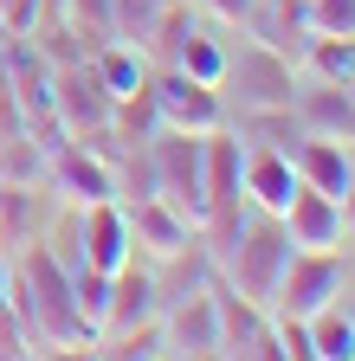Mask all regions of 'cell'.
Listing matches in <instances>:
<instances>
[{
  "mask_svg": "<svg viewBox=\"0 0 355 361\" xmlns=\"http://www.w3.org/2000/svg\"><path fill=\"white\" fill-rule=\"evenodd\" d=\"M291 168H297V188H317L330 200H349L355 149L336 142V135H297V142H291Z\"/></svg>",
  "mask_w": 355,
  "mask_h": 361,
  "instance_id": "11",
  "label": "cell"
},
{
  "mask_svg": "<svg viewBox=\"0 0 355 361\" xmlns=\"http://www.w3.org/2000/svg\"><path fill=\"white\" fill-rule=\"evenodd\" d=\"M136 258V239H129V213L116 200H97V207H78V264L104 271V278H116V271Z\"/></svg>",
  "mask_w": 355,
  "mask_h": 361,
  "instance_id": "6",
  "label": "cell"
},
{
  "mask_svg": "<svg viewBox=\"0 0 355 361\" xmlns=\"http://www.w3.org/2000/svg\"><path fill=\"white\" fill-rule=\"evenodd\" d=\"M297 71L310 84H349L355 78V32H310Z\"/></svg>",
  "mask_w": 355,
  "mask_h": 361,
  "instance_id": "20",
  "label": "cell"
},
{
  "mask_svg": "<svg viewBox=\"0 0 355 361\" xmlns=\"http://www.w3.org/2000/svg\"><path fill=\"white\" fill-rule=\"evenodd\" d=\"M149 194H162L174 213H188L194 226H207V161H200V135L188 129H162L149 142Z\"/></svg>",
  "mask_w": 355,
  "mask_h": 361,
  "instance_id": "2",
  "label": "cell"
},
{
  "mask_svg": "<svg viewBox=\"0 0 355 361\" xmlns=\"http://www.w3.org/2000/svg\"><path fill=\"white\" fill-rule=\"evenodd\" d=\"M162 316V284L155 271H143L136 258H129L116 278H110V310H104V329L97 336H123V329H143Z\"/></svg>",
  "mask_w": 355,
  "mask_h": 361,
  "instance_id": "14",
  "label": "cell"
},
{
  "mask_svg": "<svg viewBox=\"0 0 355 361\" xmlns=\"http://www.w3.org/2000/svg\"><path fill=\"white\" fill-rule=\"evenodd\" d=\"M200 161H207V226L213 219H233L246 200H239V161H246V149H239V135L233 129H213V135H200Z\"/></svg>",
  "mask_w": 355,
  "mask_h": 361,
  "instance_id": "16",
  "label": "cell"
},
{
  "mask_svg": "<svg viewBox=\"0 0 355 361\" xmlns=\"http://www.w3.org/2000/svg\"><path fill=\"white\" fill-rule=\"evenodd\" d=\"M168 65L174 71H181V78H194V84H213L219 90V78H227V45H219L213 32H181V39H174L168 45Z\"/></svg>",
  "mask_w": 355,
  "mask_h": 361,
  "instance_id": "21",
  "label": "cell"
},
{
  "mask_svg": "<svg viewBox=\"0 0 355 361\" xmlns=\"http://www.w3.org/2000/svg\"><path fill=\"white\" fill-rule=\"evenodd\" d=\"M200 7H207L213 20H227V26H239V20L252 13V0H200Z\"/></svg>",
  "mask_w": 355,
  "mask_h": 361,
  "instance_id": "26",
  "label": "cell"
},
{
  "mask_svg": "<svg viewBox=\"0 0 355 361\" xmlns=\"http://www.w3.org/2000/svg\"><path fill=\"white\" fill-rule=\"evenodd\" d=\"M291 194H297L291 149H265V142L246 149V161H239V200H246L252 213H284Z\"/></svg>",
  "mask_w": 355,
  "mask_h": 361,
  "instance_id": "13",
  "label": "cell"
},
{
  "mask_svg": "<svg viewBox=\"0 0 355 361\" xmlns=\"http://www.w3.org/2000/svg\"><path fill=\"white\" fill-rule=\"evenodd\" d=\"M278 219H284V233H291V245H297V252H336V245H342V233H349L342 200H330V194H317V188H297V194H291V207H284Z\"/></svg>",
  "mask_w": 355,
  "mask_h": 361,
  "instance_id": "12",
  "label": "cell"
},
{
  "mask_svg": "<svg viewBox=\"0 0 355 361\" xmlns=\"http://www.w3.org/2000/svg\"><path fill=\"white\" fill-rule=\"evenodd\" d=\"M291 252H297V245H291V233H284V219H278V213H252V207L227 226V239H219V258H227L233 290L252 297V303H272Z\"/></svg>",
  "mask_w": 355,
  "mask_h": 361,
  "instance_id": "1",
  "label": "cell"
},
{
  "mask_svg": "<svg viewBox=\"0 0 355 361\" xmlns=\"http://www.w3.org/2000/svg\"><path fill=\"white\" fill-rule=\"evenodd\" d=\"M155 323H162L168 355H219V310H213V290L181 297L168 316H155Z\"/></svg>",
  "mask_w": 355,
  "mask_h": 361,
  "instance_id": "15",
  "label": "cell"
},
{
  "mask_svg": "<svg viewBox=\"0 0 355 361\" xmlns=\"http://www.w3.org/2000/svg\"><path fill=\"white\" fill-rule=\"evenodd\" d=\"M52 97H59V129L65 135H110L116 129V104H110V90L97 84L91 59H84L78 71H59Z\"/></svg>",
  "mask_w": 355,
  "mask_h": 361,
  "instance_id": "7",
  "label": "cell"
},
{
  "mask_svg": "<svg viewBox=\"0 0 355 361\" xmlns=\"http://www.w3.org/2000/svg\"><path fill=\"white\" fill-rule=\"evenodd\" d=\"M0 45H7V26H0Z\"/></svg>",
  "mask_w": 355,
  "mask_h": 361,
  "instance_id": "30",
  "label": "cell"
},
{
  "mask_svg": "<svg viewBox=\"0 0 355 361\" xmlns=\"http://www.w3.org/2000/svg\"><path fill=\"white\" fill-rule=\"evenodd\" d=\"M91 71H97V84L110 90V104L136 97V90H149V59H143L129 39H104L97 52H91Z\"/></svg>",
  "mask_w": 355,
  "mask_h": 361,
  "instance_id": "19",
  "label": "cell"
},
{
  "mask_svg": "<svg viewBox=\"0 0 355 361\" xmlns=\"http://www.w3.org/2000/svg\"><path fill=\"white\" fill-rule=\"evenodd\" d=\"M59 13H65V39L84 45V59H91L104 39H116V13H110V0H65Z\"/></svg>",
  "mask_w": 355,
  "mask_h": 361,
  "instance_id": "22",
  "label": "cell"
},
{
  "mask_svg": "<svg viewBox=\"0 0 355 361\" xmlns=\"http://www.w3.org/2000/svg\"><path fill=\"white\" fill-rule=\"evenodd\" d=\"M149 104H155V123H162V129H188V135L227 129V104H219V90L181 78L174 65H168L162 78H149Z\"/></svg>",
  "mask_w": 355,
  "mask_h": 361,
  "instance_id": "5",
  "label": "cell"
},
{
  "mask_svg": "<svg viewBox=\"0 0 355 361\" xmlns=\"http://www.w3.org/2000/svg\"><path fill=\"white\" fill-rule=\"evenodd\" d=\"M129 213V239H136V252H149V258H188L194 245H200V226L188 219V213H174L162 194H143L136 207H123Z\"/></svg>",
  "mask_w": 355,
  "mask_h": 361,
  "instance_id": "8",
  "label": "cell"
},
{
  "mask_svg": "<svg viewBox=\"0 0 355 361\" xmlns=\"http://www.w3.org/2000/svg\"><path fill=\"white\" fill-rule=\"evenodd\" d=\"M213 310H219V355H239V361H258V355H278L272 342V310L239 297V290H213Z\"/></svg>",
  "mask_w": 355,
  "mask_h": 361,
  "instance_id": "10",
  "label": "cell"
},
{
  "mask_svg": "<svg viewBox=\"0 0 355 361\" xmlns=\"http://www.w3.org/2000/svg\"><path fill=\"white\" fill-rule=\"evenodd\" d=\"M342 213H349V226H355V180H349V200H342Z\"/></svg>",
  "mask_w": 355,
  "mask_h": 361,
  "instance_id": "29",
  "label": "cell"
},
{
  "mask_svg": "<svg viewBox=\"0 0 355 361\" xmlns=\"http://www.w3.org/2000/svg\"><path fill=\"white\" fill-rule=\"evenodd\" d=\"M0 97H7V45H0Z\"/></svg>",
  "mask_w": 355,
  "mask_h": 361,
  "instance_id": "28",
  "label": "cell"
},
{
  "mask_svg": "<svg viewBox=\"0 0 355 361\" xmlns=\"http://www.w3.org/2000/svg\"><path fill=\"white\" fill-rule=\"evenodd\" d=\"M297 110V129L303 135H336V142L355 149V97H349V84H310L291 97Z\"/></svg>",
  "mask_w": 355,
  "mask_h": 361,
  "instance_id": "17",
  "label": "cell"
},
{
  "mask_svg": "<svg viewBox=\"0 0 355 361\" xmlns=\"http://www.w3.org/2000/svg\"><path fill=\"white\" fill-rule=\"evenodd\" d=\"M219 84H239V110H278V104L297 97V65L278 59V52H265V45H252L239 65L227 59V78Z\"/></svg>",
  "mask_w": 355,
  "mask_h": 361,
  "instance_id": "9",
  "label": "cell"
},
{
  "mask_svg": "<svg viewBox=\"0 0 355 361\" xmlns=\"http://www.w3.org/2000/svg\"><path fill=\"white\" fill-rule=\"evenodd\" d=\"M39 20H46V0H0V26H7V39H32Z\"/></svg>",
  "mask_w": 355,
  "mask_h": 361,
  "instance_id": "25",
  "label": "cell"
},
{
  "mask_svg": "<svg viewBox=\"0 0 355 361\" xmlns=\"http://www.w3.org/2000/svg\"><path fill=\"white\" fill-rule=\"evenodd\" d=\"M310 355L317 361H355V316H342L336 303L310 316Z\"/></svg>",
  "mask_w": 355,
  "mask_h": 361,
  "instance_id": "23",
  "label": "cell"
},
{
  "mask_svg": "<svg viewBox=\"0 0 355 361\" xmlns=\"http://www.w3.org/2000/svg\"><path fill=\"white\" fill-rule=\"evenodd\" d=\"M310 32H355V0H303Z\"/></svg>",
  "mask_w": 355,
  "mask_h": 361,
  "instance_id": "24",
  "label": "cell"
},
{
  "mask_svg": "<svg viewBox=\"0 0 355 361\" xmlns=\"http://www.w3.org/2000/svg\"><path fill=\"white\" fill-rule=\"evenodd\" d=\"M246 26L258 32L265 52H278V59H303V45H310V20H303V0H252V13Z\"/></svg>",
  "mask_w": 355,
  "mask_h": 361,
  "instance_id": "18",
  "label": "cell"
},
{
  "mask_svg": "<svg viewBox=\"0 0 355 361\" xmlns=\"http://www.w3.org/2000/svg\"><path fill=\"white\" fill-rule=\"evenodd\" d=\"M342 258L336 252H291V264H284V278H278V290H272V303L265 310H278V316H317V310H330L336 297H342Z\"/></svg>",
  "mask_w": 355,
  "mask_h": 361,
  "instance_id": "4",
  "label": "cell"
},
{
  "mask_svg": "<svg viewBox=\"0 0 355 361\" xmlns=\"http://www.w3.org/2000/svg\"><path fill=\"white\" fill-rule=\"evenodd\" d=\"M46 180H52V194H65L71 207H97V200H116V168L97 142H84V135H71V142H52L46 155Z\"/></svg>",
  "mask_w": 355,
  "mask_h": 361,
  "instance_id": "3",
  "label": "cell"
},
{
  "mask_svg": "<svg viewBox=\"0 0 355 361\" xmlns=\"http://www.w3.org/2000/svg\"><path fill=\"white\" fill-rule=\"evenodd\" d=\"M7 310H13V271H7V258H0V323H7Z\"/></svg>",
  "mask_w": 355,
  "mask_h": 361,
  "instance_id": "27",
  "label": "cell"
},
{
  "mask_svg": "<svg viewBox=\"0 0 355 361\" xmlns=\"http://www.w3.org/2000/svg\"><path fill=\"white\" fill-rule=\"evenodd\" d=\"M349 97H355V78H349Z\"/></svg>",
  "mask_w": 355,
  "mask_h": 361,
  "instance_id": "31",
  "label": "cell"
}]
</instances>
